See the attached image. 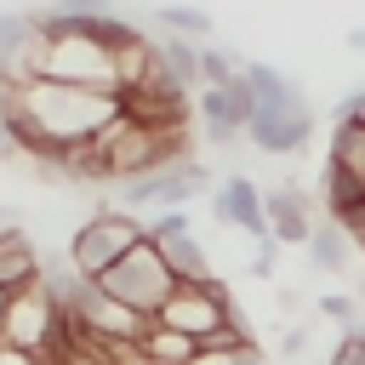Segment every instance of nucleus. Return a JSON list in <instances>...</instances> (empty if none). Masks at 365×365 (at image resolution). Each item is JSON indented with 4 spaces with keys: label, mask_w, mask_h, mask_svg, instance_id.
Returning <instances> with one entry per match:
<instances>
[{
    "label": "nucleus",
    "mask_w": 365,
    "mask_h": 365,
    "mask_svg": "<svg viewBox=\"0 0 365 365\" xmlns=\"http://www.w3.org/2000/svg\"><path fill=\"white\" fill-rule=\"evenodd\" d=\"M137 354H143L148 365H194V354H200V342H194L188 331H177V325H165V319H148V331H143V342H137Z\"/></svg>",
    "instance_id": "f8f14e48"
},
{
    "label": "nucleus",
    "mask_w": 365,
    "mask_h": 365,
    "mask_svg": "<svg viewBox=\"0 0 365 365\" xmlns=\"http://www.w3.org/2000/svg\"><path fill=\"white\" fill-rule=\"evenodd\" d=\"M359 245H365V228H359Z\"/></svg>",
    "instance_id": "cd10ccee"
},
{
    "label": "nucleus",
    "mask_w": 365,
    "mask_h": 365,
    "mask_svg": "<svg viewBox=\"0 0 365 365\" xmlns=\"http://www.w3.org/2000/svg\"><path fill=\"white\" fill-rule=\"evenodd\" d=\"M257 154H302L314 137V108L302 103V91L291 97H257V114L245 125Z\"/></svg>",
    "instance_id": "39448f33"
},
{
    "label": "nucleus",
    "mask_w": 365,
    "mask_h": 365,
    "mask_svg": "<svg viewBox=\"0 0 365 365\" xmlns=\"http://www.w3.org/2000/svg\"><path fill=\"white\" fill-rule=\"evenodd\" d=\"M51 6H63V11H103L108 0H51Z\"/></svg>",
    "instance_id": "393cba45"
},
{
    "label": "nucleus",
    "mask_w": 365,
    "mask_h": 365,
    "mask_svg": "<svg viewBox=\"0 0 365 365\" xmlns=\"http://www.w3.org/2000/svg\"><path fill=\"white\" fill-rule=\"evenodd\" d=\"M279 354H285V359H302V354H308V331H285Z\"/></svg>",
    "instance_id": "b1692460"
},
{
    "label": "nucleus",
    "mask_w": 365,
    "mask_h": 365,
    "mask_svg": "<svg viewBox=\"0 0 365 365\" xmlns=\"http://www.w3.org/2000/svg\"><path fill=\"white\" fill-rule=\"evenodd\" d=\"M274 268H279V240L268 234V240H257V257H251V274H257V279H274Z\"/></svg>",
    "instance_id": "4be33fe9"
},
{
    "label": "nucleus",
    "mask_w": 365,
    "mask_h": 365,
    "mask_svg": "<svg viewBox=\"0 0 365 365\" xmlns=\"http://www.w3.org/2000/svg\"><path fill=\"white\" fill-rule=\"evenodd\" d=\"M0 348H6V342H0Z\"/></svg>",
    "instance_id": "c85d7f7f"
},
{
    "label": "nucleus",
    "mask_w": 365,
    "mask_h": 365,
    "mask_svg": "<svg viewBox=\"0 0 365 365\" xmlns=\"http://www.w3.org/2000/svg\"><path fill=\"white\" fill-rule=\"evenodd\" d=\"M331 160H342L348 171H359L365 177V131L359 125H348V120H336V131H331V148H325Z\"/></svg>",
    "instance_id": "dca6fc26"
},
{
    "label": "nucleus",
    "mask_w": 365,
    "mask_h": 365,
    "mask_svg": "<svg viewBox=\"0 0 365 365\" xmlns=\"http://www.w3.org/2000/svg\"><path fill=\"white\" fill-rule=\"evenodd\" d=\"M46 74L51 80H74V86H108L120 91V51L97 46L91 34H57L46 51Z\"/></svg>",
    "instance_id": "423d86ee"
},
{
    "label": "nucleus",
    "mask_w": 365,
    "mask_h": 365,
    "mask_svg": "<svg viewBox=\"0 0 365 365\" xmlns=\"http://www.w3.org/2000/svg\"><path fill=\"white\" fill-rule=\"evenodd\" d=\"M177 268H171V257H165V245L154 240V234H143L114 268H103L97 274V285H108L114 297H125L131 308H143V314H160V302L177 291Z\"/></svg>",
    "instance_id": "7ed1b4c3"
},
{
    "label": "nucleus",
    "mask_w": 365,
    "mask_h": 365,
    "mask_svg": "<svg viewBox=\"0 0 365 365\" xmlns=\"http://www.w3.org/2000/svg\"><path fill=\"white\" fill-rule=\"evenodd\" d=\"M143 234H148V222L131 217V211H91V217L68 234V262H74L86 279H97V274L114 268Z\"/></svg>",
    "instance_id": "20e7f679"
},
{
    "label": "nucleus",
    "mask_w": 365,
    "mask_h": 365,
    "mask_svg": "<svg viewBox=\"0 0 365 365\" xmlns=\"http://www.w3.org/2000/svg\"><path fill=\"white\" fill-rule=\"evenodd\" d=\"M336 120H348V125H359V131H365V91H354V97L336 108Z\"/></svg>",
    "instance_id": "5701e85b"
},
{
    "label": "nucleus",
    "mask_w": 365,
    "mask_h": 365,
    "mask_svg": "<svg viewBox=\"0 0 365 365\" xmlns=\"http://www.w3.org/2000/svg\"><path fill=\"white\" fill-rule=\"evenodd\" d=\"M251 114H257V91H251L245 68L234 80H222V86H200V120H205V137L217 148H234L245 137Z\"/></svg>",
    "instance_id": "0eeeda50"
},
{
    "label": "nucleus",
    "mask_w": 365,
    "mask_h": 365,
    "mask_svg": "<svg viewBox=\"0 0 365 365\" xmlns=\"http://www.w3.org/2000/svg\"><path fill=\"white\" fill-rule=\"evenodd\" d=\"M194 365H268V359H262L257 336H245V342H228V348H200Z\"/></svg>",
    "instance_id": "f3484780"
},
{
    "label": "nucleus",
    "mask_w": 365,
    "mask_h": 365,
    "mask_svg": "<svg viewBox=\"0 0 365 365\" xmlns=\"http://www.w3.org/2000/svg\"><path fill=\"white\" fill-rule=\"evenodd\" d=\"M319 314H325L331 325H342V331H348V325H359V319H354V314H359V297H342V291H331V297H319Z\"/></svg>",
    "instance_id": "aec40b11"
},
{
    "label": "nucleus",
    "mask_w": 365,
    "mask_h": 365,
    "mask_svg": "<svg viewBox=\"0 0 365 365\" xmlns=\"http://www.w3.org/2000/svg\"><path fill=\"white\" fill-rule=\"evenodd\" d=\"M205 182H211V171H205L194 154H182L177 165L154 171V205H160V211H171V205H188V200H200V194H205Z\"/></svg>",
    "instance_id": "9b49d317"
},
{
    "label": "nucleus",
    "mask_w": 365,
    "mask_h": 365,
    "mask_svg": "<svg viewBox=\"0 0 365 365\" xmlns=\"http://www.w3.org/2000/svg\"><path fill=\"white\" fill-rule=\"evenodd\" d=\"M6 302H11V291H0V325H6Z\"/></svg>",
    "instance_id": "bb28decb"
},
{
    "label": "nucleus",
    "mask_w": 365,
    "mask_h": 365,
    "mask_svg": "<svg viewBox=\"0 0 365 365\" xmlns=\"http://www.w3.org/2000/svg\"><path fill=\"white\" fill-rule=\"evenodd\" d=\"M154 46H160V57L171 63V74H177L188 91H200V86H205V68H200V40H194V34H171V29H165V40H154Z\"/></svg>",
    "instance_id": "4468645a"
},
{
    "label": "nucleus",
    "mask_w": 365,
    "mask_h": 365,
    "mask_svg": "<svg viewBox=\"0 0 365 365\" xmlns=\"http://www.w3.org/2000/svg\"><path fill=\"white\" fill-rule=\"evenodd\" d=\"M245 80H251L257 97H291L297 91V80L285 68H268V63H245Z\"/></svg>",
    "instance_id": "6ab92c4d"
},
{
    "label": "nucleus",
    "mask_w": 365,
    "mask_h": 365,
    "mask_svg": "<svg viewBox=\"0 0 365 365\" xmlns=\"http://www.w3.org/2000/svg\"><path fill=\"white\" fill-rule=\"evenodd\" d=\"M154 23H160V29H171V34L211 40V17H205L200 6H160V11H154Z\"/></svg>",
    "instance_id": "2eb2a0df"
},
{
    "label": "nucleus",
    "mask_w": 365,
    "mask_h": 365,
    "mask_svg": "<svg viewBox=\"0 0 365 365\" xmlns=\"http://www.w3.org/2000/svg\"><path fill=\"white\" fill-rule=\"evenodd\" d=\"M34 279H46V257H40V245L11 222V228H0V291H23V285H34Z\"/></svg>",
    "instance_id": "9d476101"
},
{
    "label": "nucleus",
    "mask_w": 365,
    "mask_h": 365,
    "mask_svg": "<svg viewBox=\"0 0 365 365\" xmlns=\"http://www.w3.org/2000/svg\"><path fill=\"white\" fill-rule=\"evenodd\" d=\"M348 51H365V29H348V40H342Z\"/></svg>",
    "instance_id": "a878e982"
},
{
    "label": "nucleus",
    "mask_w": 365,
    "mask_h": 365,
    "mask_svg": "<svg viewBox=\"0 0 365 365\" xmlns=\"http://www.w3.org/2000/svg\"><path fill=\"white\" fill-rule=\"evenodd\" d=\"M325 365H365V336L348 325V331H342V342H336V354H331Z\"/></svg>",
    "instance_id": "412c9836"
},
{
    "label": "nucleus",
    "mask_w": 365,
    "mask_h": 365,
    "mask_svg": "<svg viewBox=\"0 0 365 365\" xmlns=\"http://www.w3.org/2000/svg\"><path fill=\"white\" fill-rule=\"evenodd\" d=\"M200 68H205V86H222V80H234V74L245 68V57H234V51L200 40Z\"/></svg>",
    "instance_id": "a211bd4d"
},
{
    "label": "nucleus",
    "mask_w": 365,
    "mask_h": 365,
    "mask_svg": "<svg viewBox=\"0 0 365 365\" xmlns=\"http://www.w3.org/2000/svg\"><path fill=\"white\" fill-rule=\"evenodd\" d=\"M68 314H74V325H80L86 336L108 342L120 359H143V354H137V342H143V331H148V319H154V314L131 308V302H125V297H114L108 285L80 279V285H74V297H68Z\"/></svg>",
    "instance_id": "f03ea898"
},
{
    "label": "nucleus",
    "mask_w": 365,
    "mask_h": 365,
    "mask_svg": "<svg viewBox=\"0 0 365 365\" xmlns=\"http://www.w3.org/2000/svg\"><path fill=\"white\" fill-rule=\"evenodd\" d=\"M348 257H354V234H348L336 217H331L325 228H314V240H308V262H314V274H342Z\"/></svg>",
    "instance_id": "ddd939ff"
},
{
    "label": "nucleus",
    "mask_w": 365,
    "mask_h": 365,
    "mask_svg": "<svg viewBox=\"0 0 365 365\" xmlns=\"http://www.w3.org/2000/svg\"><path fill=\"white\" fill-rule=\"evenodd\" d=\"M17 103H23V108L46 125V137H57L63 148L97 137V131L125 108L120 91H108V86H74V80H51V74L17 86Z\"/></svg>",
    "instance_id": "f257e3e1"
},
{
    "label": "nucleus",
    "mask_w": 365,
    "mask_h": 365,
    "mask_svg": "<svg viewBox=\"0 0 365 365\" xmlns=\"http://www.w3.org/2000/svg\"><path fill=\"white\" fill-rule=\"evenodd\" d=\"M211 217L222 222V228H240L245 240H268L274 228H268V194L245 177V171H234L217 194H211Z\"/></svg>",
    "instance_id": "6e6552de"
},
{
    "label": "nucleus",
    "mask_w": 365,
    "mask_h": 365,
    "mask_svg": "<svg viewBox=\"0 0 365 365\" xmlns=\"http://www.w3.org/2000/svg\"><path fill=\"white\" fill-rule=\"evenodd\" d=\"M268 228H274L279 245H308L314 240V200H308V188H297V177L268 188Z\"/></svg>",
    "instance_id": "1a4fd4ad"
}]
</instances>
